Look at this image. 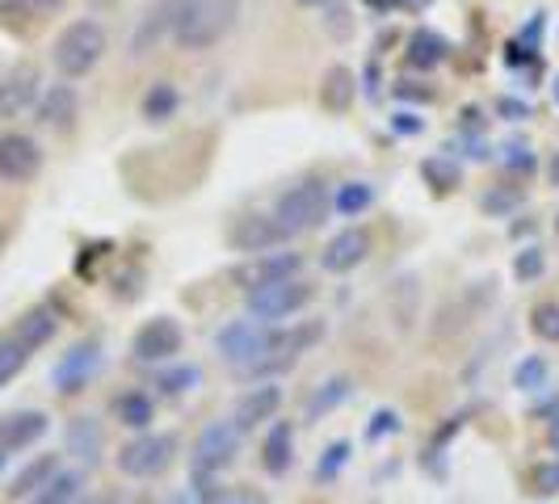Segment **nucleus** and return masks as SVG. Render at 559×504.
<instances>
[{
	"label": "nucleus",
	"instance_id": "a878e982",
	"mask_svg": "<svg viewBox=\"0 0 559 504\" xmlns=\"http://www.w3.org/2000/svg\"><path fill=\"white\" fill-rule=\"evenodd\" d=\"M450 56V43L442 34H433V29H417L413 38H408V51H404V63L408 68H417V72H433V68H442Z\"/></svg>",
	"mask_w": 559,
	"mask_h": 504
},
{
	"label": "nucleus",
	"instance_id": "7ed1b4c3",
	"mask_svg": "<svg viewBox=\"0 0 559 504\" xmlns=\"http://www.w3.org/2000/svg\"><path fill=\"white\" fill-rule=\"evenodd\" d=\"M106 51H110L106 26L93 22V17H76V22H68V26L59 29L56 47H51V59H56L59 76L81 81V76H88V72L106 59Z\"/></svg>",
	"mask_w": 559,
	"mask_h": 504
},
{
	"label": "nucleus",
	"instance_id": "6ab92c4d",
	"mask_svg": "<svg viewBox=\"0 0 559 504\" xmlns=\"http://www.w3.org/2000/svg\"><path fill=\"white\" fill-rule=\"evenodd\" d=\"M59 471H63V467H59V454H38V458H29L26 467L9 479L4 492H9V501H29V496H38Z\"/></svg>",
	"mask_w": 559,
	"mask_h": 504
},
{
	"label": "nucleus",
	"instance_id": "72a5a7b5",
	"mask_svg": "<svg viewBox=\"0 0 559 504\" xmlns=\"http://www.w3.org/2000/svg\"><path fill=\"white\" fill-rule=\"evenodd\" d=\"M26 362H29V353L13 340V336L4 333L0 336V387H9L22 370H26Z\"/></svg>",
	"mask_w": 559,
	"mask_h": 504
},
{
	"label": "nucleus",
	"instance_id": "c9c22d12",
	"mask_svg": "<svg viewBox=\"0 0 559 504\" xmlns=\"http://www.w3.org/2000/svg\"><path fill=\"white\" fill-rule=\"evenodd\" d=\"M531 333L538 336V340H551V345H559V303H534Z\"/></svg>",
	"mask_w": 559,
	"mask_h": 504
},
{
	"label": "nucleus",
	"instance_id": "de8ad7c7",
	"mask_svg": "<svg viewBox=\"0 0 559 504\" xmlns=\"http://www.w3.org/2000/svg\"><path fill=\"white\" fill-rule=\"evenodd\" d=\"M76 504H118V496H110V492H97V496H81Z\"/></svg>",
	"mask_w": 559,
	"mask_h": 504
},
{
	"label": "nucleus",
	"instance_id": "f257e3e1",
	"mask_svg": "<svg viewBox=\"0 0 559 504\" xmlns=\"http://www.w3.org/2000/svg\"><path fill=\"white\" fill-rule=\"evenodd\" d=\"M320 340H324V324L320 320H299V324L231 320L215 336V345H219V353H224L227 362L236 365L245 379H257V383H270V374L290 370Z\"/></svg>",
	"mask_w": 559,
	"mask_h": 504
},
{
	"label": "nucleus",
	"instance_id": "f704fd0d",
	"mask_svg": "<svg viewBox=\"0 0 559 504\" xmlns=\"http://www.w3.org/2000/svg\"><path fill=\"white\" fill-rule=\"evenodd\" d=\"M501 165L513 172V177H531L534 168H538V160H534V147L526 140H509L501 147Z\"/></svg>",
	"mask_w": 559,
	"mask_h": 504
},
{
	"label": "nucleus",
	"instance_id": "2f4dec72",
	"mask_svg": "<svg viewBox=\"0 0 559 504\" xmlns=\"http://www.w3.org/2000/svg\"><path fill=\"white\" fill-rule=\"evenodd\" d=\"M198 383H202V370H198V365H160V370H156V392L173 395V399L194 392Z\"/></svg>",
	"mask_w": 559,
	"mask_h": 504
},
{
	"label": "nucleus",
	"instance_id": "5701e85b",
	"mask_svg": "<svg viewBox=\"0 0 559 504\" xmlns=\"http://www.w3.org/2000/svg\"><path fill=\"white\" fill-rule=\"evenodd\" d=\"M354 387H358V383H354L349 374H333V379H324V383H320V387H316V392L308 395L304 420H308V424H316V420L333 417L336 408H341V404H345V399L354 395Z\"/></svg>",
	"mask_w": 559,
	"mask_h": 504
},
{
	"label": "nucleus",
	"instance_id": "4468645a",
	"mask_svg": "<svg viewBox=\"0 0 559 504\" xmlns=\"http://www.w3.org/2000/svg\"><path fill=\"white\" fill-rule=\"evenodd\" d=\"M282 387L278 383H257L249 392L236 399V412H231V424L240 429V433H257L261 424H270V420L278 417L282 408Z\"/></svg>",
	"mask_w": 559,
	"mask_h": 504
},
{
	"label": "nucleus",
	"instance_id": "e433bc0d",
	"mask_svg": "<svg viewBox=\"0 0 559 504\" xmlns=\"http://www.w3.org/2000/svg\"><path fill=\"white\" fill-rule=\"evenodd\" d=\"M349 454H354V446H349V442H333V446H329L324 454H320V463H316V479H320V483H329V479H336L341 471H345Z\"/></svg>",
	"mask_w": 559,
	"mask_h": 504
},
{
	"label": "nucleus",
	"instance_id": "6e6552de",
	"mask_svg": "<svg viewBox=\"0 0 559 504\" xmlns=\"http://www.w3.org/2000/svg\"><path fill=\"white\" fill-rule=\"evenodd\" d=\"M102 362H106V353H102V340L97 336H84L76 340L63 358L56 362L51 370V383H56L59 395H81L97 374H102Z\"/></svg>",
	"mask_w": 559,
	"mask_h": 504
},
{
	"label": "nucleus",
	"instance_id": "c85d7f7f",
	"mask_svg": "<svg viewBox=\"0 0 559 504\" xmlns=\"http://www.w3.org/2000/svg\"><path fill=\"white\" fill-rule=\"evenodd\" d=\"M84 483H88L84 467H76V471H59L38 496H29V504H76L84 496Z\"/></svg>",
	"mask_w": 559,
	"mask_h": 504
},
{
	"label": "nucleus",
	"instance_id": "aec40b11",
	"mask_svg": "<svg viewBox=\"0 0 559 504\" xmlns=\"http://www.w3.org/2000/svg\"><path fill=\"white\" fill-rule=\"evenodd\" d=\"M295 463V424L290 420H270L265 442H261V467L270 476H286Z\"/></svg>",
	"mask_w": 559,
	"mask_h": 504
},
{
	"label": "nucleus",
	"instance_id": "f03ea898",
	"mask_svg": "<svg viewBox=\"0 0 559 504\" xmlns=\"http://www.w3.org/2000/svg\"><path fill=\"white\" fill-rule=\"evenodd\" d=\"M236 22H240V0H190L181 26L173 34V43H177V51L198 56V51L219 47L227 34L236 29Z\"/></svg>",
	"mask_w": 559,
	"mask_h": 504
},
{
	"label": "nucleus",
	"instance_id": "2eb2a0df",
	"mask_svg": "<svg viewBox=\"0 0 559 504\" xmlns=\"http://www.w3.org/2000/svg\"><path fill=\"white\" fill-rule=\"evenodd\" d=\"M366 256H370V231L366 227H345V231H336L333 240L324 244L320 269L324 274H354Z\"/></svg>",
	"mask_w": 559,
	"mask_h": 504
},
{
	"label": "nucleus",
	"instance_id": "58836bf2",
	"mask_svg": "<svg viewBox=\"0 0 559 504\" xmlns=\"http://www.w3.org/2000/svg\"><path fill=\"white\" fill-rule=\"evenodd\" d=\"M547 274V256H543V249H522L518 256H513V278L518 281H538Z\"/></svg>",
	"mask_w": 559,
	"mask_h": 504
},
{
	"label": "nucleus",
	"instance_id": "bb28decb",
	"mask_svg": "<svg viewBox=\"0 0 559 504\" xmlns=\"http://www.w3.org/2000/svg\"><path fill=\"white\" fill-rule=\"evenodd\" d=\"M177 110H181V88H177L173 81H156L140 101L143 122H152V127H160V122H168V118H177Z\"/></svg>",
	"mask_w": 559,
	"mask_h": 504
},
{
	"label": "nucleus",
	"instance_id": "603ef678",
	"mask_svg": "<svg viewBox=\"0 0 559 504\" xmlns=\"http://www.w3.org/2000/svg\"><path fill=\"white\" fill-rule=\"evenodd\" d=\"M4 463H9V458H4V454H0V476H4Z\"/></svg>",
	"mask_w": 559,
	"mask_h": 504
},
{
	"label": "nucleus",
	"instance_id": "f8f14e48",
	"mask_svg": "<svg viewBox=\"0 0 559 504\" xmlns=\"http://www.w3.org/2000/svg\"><path fill=\"white\" fill-rule=\"evenodd\" d=\"M43 172V147L26 131H9L0 135V181L9 185H26Z\"/></svg>",
	"mask_w": 559,
	"mask_h": 504
},
{
	"label": "nucleus",
	"instance_id": "a18cd8bd",
	"mask_svg": "<svg viewBox=\"0 0 559 504\" xmlns=\"http://www.w3.org/2000/svg\"><path fill=\"white\" fill-rule=\"evenodd\" d=\"M160 504H202V496H198L194 488H186V492H168Z\"/></svg>",
	"mask_w": 559,
	"mask_h": 504
},
{
	"label": "nucleus",
	"instance_id": "dca6fc26",
	"mask_svg": "<svg viewBox=\"0 0 559 504\" xmlns=\"http://www.w3.org/2000/svg\"><path fill=\"white\" fill-rule=\"evenodd\" d=\"M34 113H38V122H43L47 131L68 135V131L76 127V118H81V97H76L72 84H51V88H43Z\"/></svg>",
	"mask_w": 559,
	"mask_h": 504
},
{
	"label": "nucleus",
	"instance_id": "cd10ccee",
	"mask_svg": "<svg viewBox=\"0 0 559 504\" xmlns=\"http://www.w3.org/2000/svg\"><path fill=\"white\" fill-rule=\"evenodd\" d=\"M68 0H0V22L4 26H34L56 17Z\"/></svg>",
	"mask_w": 559,
	"mask_h": 504
},
{
	"label": "nucleus",
	"instance_id": "20e7f679",
	"mask_svg": "<svg viewBox=\"0 0 559 504\" xmlns=\"http://www.w3.org/2000/svg\"><path fill=\"white\" fill-rule=\"evenodd\" d=\"M329 211H333V194H329L324 177H304L290 190H282L278 202H274V219L282 224L286 236L320 231V227L329 224Z\"/></svg>",
	"mask_w": 559,
	"mask_h": 504
},
{
	"label": "nucleus",
	"instance_id": "864d4df0",
	"mask_svg": "<svg viewBox=\"0 0 559 504\" xmlns=\"http://www.w3.org/2000/svg\"><path fill=\"white\" fill-rule=\"evenodd\" d=\"M556 231H559V219H556Z\"/></svg>",
	"mask_w": 559,
	"mask_h": 504
},
{
	"label": "nucleus",
	"instance_id": "79ce46f5",
	"mask_svg": "<svg viewBox=\"0 0 559 504\" xmlns=\"http://www.w3.org/2000/svg\"><path fill=\"white\" fill-rule=\"evenodd\" d=\"M392 93L400 101H433V88H425V84H417V81H400Z\"/></svg>",
	"mask_w": 559,
	"mask_h": 504
},
{
	"label": "nucleus",
	"instance_id": "ea45409f",
	"mask_svg": "<svg viewBox=\"0 0 559 504\" xmlns=\"http://www.w3.org/2000/svg\"><path fill=\"white\" fill-rule=\"evenodd\" d=\"M383 433H400V417L395 412H388V408H379L374 417H370V429H366V437H383Z\"/></svg>",
	"mask_w": 559,
	"mask_h": 504
},
{
	"label": "nucleus",
	"instance_id": "4be33fe9",
	"mask_svg": "<svg viewBox=\"0 0 559 504\" xmlns=\"http://www.w3.org/2000/svg\"><path fill=\"white\" fill-rule=\"evenodd\" d=\"M358 97V76L345 68V63H333L324 76H320V106L329 113H349Z\"/></svg>",
	"mask_w": 559,
	"mask_h": 504
},
{
	"label": "nucleus",
	"instance_id": "4c0bfd02",
	"mask_svg": "<svg viewBox=\"0 0 559 504\" xmlns=\"http://www.w3.org/2000/svg\"><path fill=\"white\" fill-rule=\"evenodd\" d=\"M526 483H531L534 496H559V458H551V463H534Z\"/></svg>",
	"mask_w": 559,
	"mask_h": 504
},
{
	"label": "nucleus",
	"instance_id": "39448f33",
	"mask_svg": "<svg viewBox=\"0 0 559 504\" xmlns=\"http://www.w3.org/2000/svg\"><path fill=\"white\" fill-rule=\"evenodd\" d=\"M311 299H316V286L308 278H282V281L245 286V311H249V320H261V324H282V320L299 315Z\"/></svg>",
	"mask_w": 559,
	"mask_h": 504
},
{
	"label": "nucleus",
	"instance_id": "473e14b6",
	"mask_svg": "<svg viewBox=\"0 0 559 504\" xmlns=\"http://www.w3.org/2000/svg\"><path fill=\"white\" fill-rule=\"evenodd\" d=\"M547 383H551V365H547V358H534V353H526L522 362L513 365V387L518 392H547Z\"/></svg>",
	"mask_w": 559,
	"mask_h": 504
},
{
	"label": "nucleus",
	"instance_id": "412c9836",
	"mask_svg": "<svg viewBox=\"0 0 559 504\" xmlns=\"http://www.w3.org/2000/svg\"><path fill=\"white\" fill-rule=\"evenodd\" d=\"M59 333V315L56 308H47V303H38V308H29L17 324H13V340L26 349V353H34V349H43L51 336Z\"/></svg>",
	"mask_w": 559,
	"mask_h": 504
},
{
	"label": "nucleus",
	"instance_id": "7c9ffc66",
	"mask_svg": "<svg viewBox=\"0 0 559 504\" xmlns=\"http://www.w3.org/2000/svg\"><path fill=\"white\" fill-rule=\"evenodd\" d=\"M420 177H425V185H433V194H450L463 181V168L450 156H429V160H420Z\"/></svg>",
	"mask_w": 559,
	"mask_h": 504
},
{
	"label": "nucleus",
	"instance_id": "1a4fd4ad",
	"mask_svg": "<svg viewBox=\"0 0 559 504\" xmlns=\"http://www.w3.org/2000/svg\"><path fill=\"white\" fill-rule=\"evenodd\" d=\"M186 9H190V0H152V4L143 9V17L135 22V34H131V56L135 59L152 56L165 38H173L177 26H181V17H186Z\"/></svg>",
	"mask_w": 559,
	"mask_h": 504
},
{
	"label": "nucleus",
	"instance_id": "3c124183",
	"mask_svg": "<svg viewBox=\"0 0 559 504\" xmlns=\"http://www.w3.org/2000/svg\"><path fill=\"white\" fill-rule=\"evenodd\" d=\"M551 93H556V106H559V76L551 81Z\"/></svg>",
	"mask_w": 559,
	"mask_h": 504
},
{
	"label": "nucleus",
	"instance_id": "9b49d317",
	"mask_svg": "<svg viewBox=\"0 0 559 504\" xmlns=\"http://www.w3.org/2000/svg\"><path fill=\"white\" fill-rule=\"evenodd\" d=\"M227 244H231L236 252H245V256H261V252L286 249L290 236L282 231V224L274 219V215L252 211V215H240L236 224L227 227Z\"/></svg>",
	"mask_w": 559,
	"mask_h": 504
},
{
	"label": "nucleus",
	"instance_id": "c03bdc74",
	"mask_svg": "<svg viewBox=\"0 0 559 504\" xmlns=\"http://www.w3.org/2000/svg\"><path fill=\"white\" fill-rule=\"evenodd\" d=\"M392 127H395V131H400V135H417V131H420V127H425V122H420L417 113L400 110V113H395V118H392Z\"/></svg>",
	"mask_w": 559,
	"mask_h": 504
},
{
	"label": "nucleus",
	"instance_id": "393cba45",
	"mask_svg": "<svg viewBox=\"0 0 559 504\" xmlns=\"http://www.w3.org/2000/svg\"><path fill=\"white\" fill-rule=\"evenodd\" d=\"M114 420L122 424V429H135V433H147L152 424H156V399L147 392H122V395H114Z\"/></svg>",
	"mask_w": 559,
	"mask_h": 504
},
{
	"label": "nucleus",
	"instance_id": "f3484780",
	"mask_svg": "<svg viewBox=\"0 0 559 504\" xmlns=\"http://www.w3.org/2000/svg\"><path fill=\"white\" fill-rule=\"evenodd\" d=\"M51 429V417L38 412V408H26V412H9L0 417V454H17V449H29L34 442H43Z\"/></svg>",
	"mask_w": 559,
	"mask_h": 504
},
{
	"label": "nucleus",
	"instance_id": "37998d69",
	"mask_svg": "<svg viewBox=\"0 0 559 504\" xmlns=\"http://www.w3.org/2000/svg\"><path fill=\"white\" fill-rule=\"evenodd\" d=\"M497 113H501L504 122H522V118H531V106H526V101H513V97H501V101H497Z\"/></svg>",
	"mask_w": 559,
	"mask_h": 504
},
{
	"label": "nucleus",
	"instance_id": "09e8293b",
	"mask_svg": "<svg viewBox=\"0 0 559 504\" xmlns=\"http://www.w3.org/2000/svg\"><path fill=\"white\" fill-rule=\"evenodd\" d=\"M547 181H551V185L559 190V152L551 156V165H547Z\"/></svg>",
	"mask_w": 559,
	"mask_h": 504
},
{
	"label": "nucleus",
	"instance_id": "0eeeda50",
	"mask_svg": "<svg viewBox=\"0 0 559 504\" xmlns=\"http://www.w3.org/2000/svg\"><path fill=\"white\" fill-rule=\"evenodd\" d=\"M240 429L231 420H211L202 433L194 437V449H190V463H194V476H219L236 463L240 454Z\"/></svg>",
	"mask_w": 559,
	"mask_h": 504
},
{
	"label": "nucleus",
	"instance_id": "a19ab883",
	"mask_svg": "<svg viewBox=\"0 0 559 504\" xmlns=\"http://www.w3.org/2000/svg\"><path fill=\"white\" fill-rule=\"evenodd\" d=\"M518 202H522V194H518V190H509V194H484V202H479V206H484L488 215H509Z\"/></svg>",
	"mask_w": 559,
	"mask_h": 504
},
{
	"label": "nucleus",
	"instance_id": "b1692460",
	"mask_svg": "<svg viewBox=\"0 0 559 504\" xmlns=\"http://www.w3.org/2000/svg\"><path fill=\"white\" fill-rule=\"evenodd\" d=\"M102 449H106V429H102L97 417H76L68 424V454L72 458H81L84 467H93L102 458Z\"/></svg>",
	"mask_w": 559,
	"mask_h": 504
},
{
	"label": "nucleus",
	"instance_id": "423d86ee",
	"mask_svg": "<svg viewBox=\"0 0 559 504\" xmlns=\"http://www.w3.org/2000/svg\"><path fill=\"white\" fill-rule=\"evenodd\" d=\"M177 449H181L177 433H152L147 429V433H135L127 446L118 449L114 467L127 479H156L177 463Z\"/></svg>",
	"mask_w": 559,
	"mask_h": 504
},
{
	"label": "nucleus",
	"instance_id": "ddd939ff",
	"mask_svg": "<svg viewBox=\"0 0 559 504\" xmlns=\"http://www.w3.org/2000/svg\"><path fill=\"white\" fill-rule=\"evenodd\" d=\"M43 97V72L34 63H17L0 76V118H22Z\"/></svg>",
	"mask_w": 559,
	"mask_h": 504
},
{
	"label": "nucleus",
	"instance_id": "9d476101",
	"mask_svg": "<svg viewBox=\"0 0 559 504\" xmlns=\"http://www.w3.org/2000/svg\"><path fill=\"white\" fill-rule=\"evenodd\" d=\"M181 345H186L181 324L173 315H156V320H147L140 333L131 336V358L140 365H168L181 353Z\"/></svg>",
	"mask_w": 559,
	"mask_h": 504
},
{
	"label": "nucleus",
	"instance_id": "8fccbe9b",
	"mask_svg": "<svg viewBox=\"0 0 559 504\" xmlns=\"http://www.w3.org/2000/svg\"><path fill=\"white\" fill-rule=\"evenodd\" d=\"M295 4H304V9H324V4H333V0H295Z\"/></svg>",
	"mask_w": 559,
	"mask_h": 504
},
{
	"label": "nucleus",
	"instance_id": "a211bd4d",
	"mask_svg": "<svg viewBox=\"0 0 559 504\" xmlns=\"http://www.w3.org/2000/svg\"><path fill=\"white\" fill-rule=\"evenodd\" d=\"M282 278H304V252H261L252 256V265L240 274L245 286H257V281H282Z\"/></svg>",
	"mask_w": 559,
	"mask_h": 504
},
{
	"label": "nucleus",
	"instance_id": "c756f323",
	"mask_svg": "<svg viewBox=\"0 0 559 504\" xmlns=\"http://www.w3.org/2000/svg\"><path fill=\"white\" fill-rule=\"evenodd\" d=\"M374 206V185L370 181H341L333 194V211L345 219H358Z\"/></svg>",
	"mask_w": 559,
	"mask_h": 504
},
{
	"label": "nucleus",
	"instance_id": "49530a36",
	"mask_svg": "<svg viewBox=\"0 0 559 504\" xmlns=\"http://www.w3.org/2000/svg\"><path fill=\"white\" fill-rule=\"evenodd\" d=\"M547 446H551L559 454V412L551 420H547Z\"/></svg>",
	"mask_w": 559,
	"mask_h": 504
}]
</instances>
